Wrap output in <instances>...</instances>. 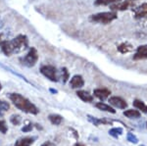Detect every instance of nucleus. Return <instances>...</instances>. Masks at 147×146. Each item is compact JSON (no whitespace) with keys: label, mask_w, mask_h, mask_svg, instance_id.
I'll use <instances>...</instances> for the list:
<instances>
[{"label":"nucleus","mask_w":147,"mask_h":146,"mask_svg":"<svg viewBox=\"0 0 147 146\" xmlns=\"http://www.w3.org/2000/svg\"><path fill=\"white\" fill-rule=\"evenodd\" d=\"M0 47L6 56H11L12 54L20 53L26 50L28 47V39L26 35L20 34L12 40H3Z\"/></svg>","instance_id":"1"},{"label":"nucleus","mask_w":147,"mask_h":146,"mask_svg":"<svg viewBox=\"0 0 147 146\" xmlns=\"http://www.w3.org/2000/svg\"><path fill=\"white\" fill-rule=\"evenodd\" d=\"M9 98L12 101L14 105L18 108L19 110L25 112V113H28V114H34L36 115L38 114L39 110L37 109V107L34 104H32L28 98L24 97L23 95L19 93H11L9 95Z\"/></svg>","instance_id":"2"},{"label":"nucleus","mask_w":147,"mask_h":146,"mask_svg":"<svg viewBox=\"0 0 147 146\" xmlns=\"http://www.w3.org/2000/svg\"><path fill=\"white\" fill-rule=\"evenodd\" d=\"M118 18V15L115 11L111 12H103V13H98L95 15H91L89 20L91 22L94 23H99V24H104V25H107L113 22L114 20Z\"/></svg>","instance_id":"3"},{"label":"nucleus","mask_w":147,"mask_h":146,"mask_svg":"<svg viewBox=\"0 0 147 146\" xmlns=\"http://www.w3.org/2000/svg\"><path fill=\"white\" fill-rule=\"evenodd\" d=\"M38 60V54H37L36 49L32 47V48L28 50V52L25 57L20 58V62L22 63V65L26 66L28 68H32L37 63Z\"/></svg>","instance_id":"4"},{"label":"nucleus","mask_w":147,"mask_h":146,"mask_svg":"<svg viewBox=\"0 0 147 146\" xmlns=\"http://www.w3.org/2000/svg\"><path fill=\"white\" fill-rule=\"evenodd\" d=\"M40 73L44 77L50 79L51 81H58V76H57V70L54 66L51 65H44L40 68Z\"/></svg>","instance_id":"5"},{"label":"nucleus","mask_w":147,"mask_h":146,"mask_svg":"<svg viewBox=\"0 0 147 146\" xmlns=\"http://www.w3.org/2000/svg\"><path fill=\"white\" fill-rule=\"evenodd\" d=\"M132 12H134V18L136 20H140V19L147 20V3H143L136 8L132 9Z\"/></svg>","instance_id":"6"},{"label":"nucleus","mask_w":147,"mask_h":146,"mask_svg":"<svg viewBox=\"0 0 147 146\" xmlns=\"http://www.w3.org/2000/svg\"><path fill=\"white\" fill-rule=\"evenodd\" d=\"M109 102H110L111 105L114 106L115 108H118V109H125L127 107V103L125 102V100L123 99L122 97H119V96L110 97Z\"/></svg>","instance_id":"7"},{"label":"nucleus","mask_w":147,"mask_h":146,"mask_svg":"<svg viewBox=\"0 0 147 146\" xmlns=\"http://www.w3.org/2000/svg\"><path fill=\"white\" fill-rule=\"evenodd\" d=\"M134 60H143L147 59V44L145 45L138 46L136 49V52L134 55Z\"/></svg>","instance_id":"8"},{"label":"nucleus","mask_w":147,"mask_h":146,"mask_svg":"<svg viewBox=\"0 0 147 146\" xmlns=\"http://www.w3.org/2000/svg\"><path fill=\"white\" fill-rule=\"evenodd\" d=\"M84 85V81L82 76L76 75L74 76L70 81V86L72 88H80Z\"/></svg>","instance_id":"9"},{"label":"nucleus","mask_w":147,"mask_h":146,"mask_svg":"<svg viewBox=\"0 0 147 146\" xmlns=\"http://www.w3.org/2000/svg\"><path fill=\"white\" fill-rule=\"evenodd\" d=\"M94 96L97 98H99L100 100H105L110 96L111 91L107 88H96L93 90Z\"/></svg>","instance_id":"10"},{"label":"nucleus","mask_w":147,"mask_h":146,"mask_svg":"<svg viewBox=\"0 0 147 146\" xmlns=\"http://www.w3.org/2000/svg\"><path fill=\"white\" fill-rule=\"evenodd\" d=\"M130 3L131 2L127 1L125 0L124 2H118V3H115V4H111L110 8L112 11H124V10H127V8L130 6Z\"/></svg>","instance_id":"11"},{"label":"nucleus","mask_w":147,"mask_h":146,"mask_svg":"<svg viewBox=\"0 0 147 146\" xmlns=\"http://www.w3.org/2000/svg\"><path fill=\"white\" fill-rule=\"evenodd\" d=\"M34 140H35L34 136H27V137H23L18 139L14 146H30L34 144Z\"/></svg>","instance_id":"12"},{"label":"nucleus","mask_w":147,"mask_h":146,"mask_svg":"<svg viewBox=\"0 0 147 146\" xmlns=\"http://www.w3.org/2000/svg\"><path fill=\"white\" fill-rule=\"evenodd\" d=\"M77 95L79 96L84 102H92V101H93V96L85 90H79L77 92Z\"/></svg>","instance_id":"13"},{"label":"nucleus","mask_w":147,"mask_h":146,"mask_svg":"<svg viewBox=\"0 0 147 146\" xmlns=\"http://www.w3.org/2000/svg\"><path fill=\"white\" fill-rule=\"evenodd\" d=\"M134 50V47H132L131 44H129V42H124V43H121L119 46H118V51L122 54H125L129 53L130 51Z\"/></svg>","instance_id":"14"},{"label":"nucleus","mask_w":147,"mask_h":146,"mask_svg":"<svg viewBox=\"0 0 147 146\" xmlns=\"http://www.w3.org/2000/svg\"><path fill=\"white\" fill-rule=\"evenodd\" d=\"M96 108H98L99 110L101 111H105V112H109V113H112V114H115L116 113V110L114 109L113 107H111L110 105H107L103 102H98L96 103Z\"/></svg>","instance_id":"15"},{"label":"nucleus","mask_w":147,"mask_h":146,"mask_svg":"<svg viewBox=\"0 0 147 146\" xmlns=\"http://www.w3.org/2000/svg\"><path fill=\"white\" fill-rule=\"evenodd\" d=\"M124 116H125L129 119H138L140 118L141 114L138 110H134V109H129L124 112Z\"/></svg>","instance_id":"16"},{"label":"nucleus","mask_w":147,"mask_h":146,"mask_svg":"<svg viewBox=\"0 0 147 146\" xmlns=\"http://www.w3.org/2000/svg\"><path fill=\"white\" fill-rule=\"evenodd\" d=\"M48 120L50 121L52 124H55V126H59L63 121V118L58 114H51L48 116Z\"/></svg>","instance_id":"17"},{"label":"nucleus","mask_w":147,"mask_h":146,"mask_svg":"<svg viewBox=\"0 0 147 146\" xmlns=\"http://www.w3.org/2000/svg\"><path fill=\"white\" fill-rule=\"evenodd\" d=\"M87 120L96 126H99L100 124H110L111 123V122L106 121V120H101V119H98V118L92 117V116H90V115H87Z\"/></svg>","instance_id":"18"},{"label":"nucleus","mask_w":147,"mask_h":146,"mask_svg":"<svg viewBox=\"0 0 147 146\" xmlns=\"http://www.w3.org/2000/svg\"><path fill=\"white\" fill-rule=\"evenodd\" d=\"M132 104H134V106L136 108V109L140 110V111L143 112V113H147V105L144 104L143 101L138 100V99H136V100H134Z\"/></svg>","instance_id":"19"},{"label":"nucleus","mask_w":147,"mask_h":146,"mask_svg":"<svg viewBox=\"0 0 147 146\" xmlns=\"http://www.w3.org/2000/svg\"><path fill=\"white\" fill-rule=\"evenodd\" d=\"M122 0H95L94 4L97 6H104V5H111L114 3H118L121 2Z\"/></svg>","instance_id":"20"},{"label":"nucleus","mask_w":147,"mask_h":146,"mask_svg":"<svg viewBox=\"0 0 147 146\" xmlns=\"http://www.w3.org/2000/svg\"><path fill=\"white\" fill-rule=\"evenodd\" d=\"M9 108H10V105L8 102L4 100H0V117L4 116V114L8 111Z\"/></svg>","instance_id":"21"},{"label":"nucleus","mask_w":147,"mask_h":146,"mask_svg":"<svg viewBox=\"0 0 147 146\" xmlns=\"http://www.w3.org/2000/svg\"><path fill=\"white\" fill-rule=\"evenodd\" d=\"M123 133H124V129L122 128H113L109 131V135L111 136H113V137H116V138H117L119 135H122Z\"/></svg>","instance_id":"22"},{"label":"nucleus","mask_w":147,"mask_h":146,"mask_svg":"<svg viewBox=\"0 0 147 146\" xmlns=\"http://www.w3.org/2000/svg\"><path fill=\"white\" fill-rule=\"evenodd\" d=\"M10 122L14 126H19V124L22 123V117L18 114H14L10 117Z\"/></svg>","instance_id":"23"},{"label":"nucleus","mask_w":147,"mask_h":146,"mask_svg":"<svg viewBox=\"0 0 147 146\" xmlns=\"http://www.w3.org/2000/svg\"><path fill=\"white\" fill-rule=\"evenodd\" d=\"M127 141H129V142H131V143H134V144H136V143L138 142V138H137L136 136L131 133H127Z\"/></svg>","instance_id":"24"},{"label":"nucleus","mask_w":147,"mask_h":146,"mask_svg":"<svg viewBox=\"0 0 147 146\" xmlns=\"http://www.w3.org/2000/svg\"><path fill=\"white\" fill-rule=\"evenodd\" d=\"M7 124H6V122L3 121V120H0V133H7Z\"/></svg>","instance_id":"25"},{"label":"nucleus","mask_w":147,"mask_h":146,"mask_svg":"<svg viewBox=\"0 0 147 146\" xmlns=\"http://www.w3.org/2000/svg\"><path fill=\"white\" fill-rule=\"evenodd\" d=\"M62 77H63V82L66 83L69 79V72L67 68H62Z\"/></svg>","instance_id":"26"},{"label":"nucleus","mask_w":147,"mask_h":146,"mask_svg":"<svg viewBox=\"0 0 147 146\" xmlns=\"http://www.w3.org/2000/svg\"><path fill=\"white\" fill-rule=\"evenodd\" d=\"M32 129H34V126H32V124H27V126H24L22 129V131L23 133H28V131H32Z\"/></svg>","instance_id":"27"},{"label":"nucleus","mask_w":147,"mask_h":146,"mask_svg":"<svg viewBox=\"0 0 147 146\" xmlns=\"http://www.w3.org/2000/svg\"><path fill=\"white\" fill-rule=\"evenodd\" d=\"M41 146H55V144H53L50 141H46V142H44Z\"/></svg>","instance_id":"28"},{"label":"nucleus","mask_w":147,"mask_h":146,"mask_svg":"<svg viewBox=\"0 0 147 146\" xmlns=\"http://www.w3.org/2000/svg\"><path fill=\"white\" fill-rule=\"evenodd\" d=\"M3 27H4V23H3V21H2L1 19H0V30H1Z\"/></svg>","instance_id":"29"},{"label":"nucleus","mask_w":147,"mask_h":146,"mask_svg":"<svg viewBox=\"0 0 147 146\" xmlns=\"http://www.w3.org/2000/svg\"><path fill=\"white\" fill-rule=\"evenodd\" d=\"M74 146H84V145H82V144H80V143H76V144L74 145Z\"/></svg>","instance_id":"30"},{"label":"nucleus","mask_w":147,"mask_h":146,"mask_svg":"<svg viewBox=\"0 0 147 146\" xmlns=\"http://www.w3.org/2000/svg\"><path fill=\"white\" fill-rule=\"evenodd\" d=\"M50 91H51V92H53V93H57V90H54V89H50Z\"/></svg>","instance_id":"31"},{"label":"nucleus","mask_w":147,"mask_h":146,"mask_svg":"<svg viewBox=\"0 0 147 146\" xmlns=\"http://www.w3.org/2000/svg\"><path fill=\"white\" fill-rule=\"evenodd\" d=\"M2 41H3V40H2V38H1V36H0V45H1V43H2Z\"/></svg>","instance_id":"32"},{"label":"nucleus","mask_w":147,"mask_h":146,"mask_svg":"<svg viewBox=\"0 0 147 146\" xmlns=\"http://www.w3.org/2000/svg\"><path fill=\"white\" fill-rule=\"evenodd\" d=\"M127 1H129V2H132V1H136V0H127Z\"/></svg>","instance_id":"33"},{"label":"nucleus","mask_w":147,"mask_h":146,"mask_svg":"<svg viewBox=\"0 0 147 146\" xmlns=\"http://www.w3.org/2000/svg\"><path fill=\"white\" fill-rule=\"evenodd\" d=\"M1 88H2V86H1V83H0V90H1Z\"/></svg>","instance_id":"34"},{"label":"nucleus","mask_w":147,"mask_h":146,"mask_svg":"<svg viewBox=\"0 0 147 146\" xmlns=\"http://www.w3.org/2000/svg\"><path fill=\"white\" fill-rule=\"evenodd\" d=\"M140 146H145V145H140Z\"/></svg>","instance_id":"35"},{"label":"nucleus","mask_w":147,"mask_h":146,"mask_svg":"<svg viewBox=\"0 0 147 146\" xmlns=\"http://www.w3.org/2000/svg\"><path fill=\"white\" fill-rule=\"evenodd\" d=\"M146 126H147V123H146Z\"/></svg>","instance_id":"36"}]
</instances>
